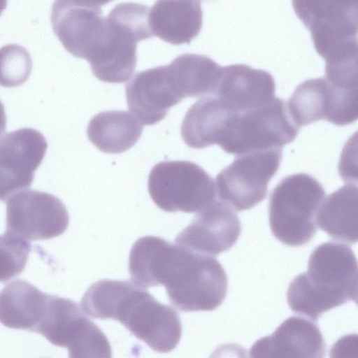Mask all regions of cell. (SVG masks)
<instances>
[{
	"label": "cell",
	"instance_id": "cell-18",
	"mask_svg": "<svg viewBox=\"0 0 358 358\" xmlns=\"http://www.w3.org/2000/svg\"><path fill=\"white\" fill-rule=\"evenodd\" d=\"M203 12L199 1H158L149 10L153 36L173 45L189 43L201 31Z\"/></svg>",
	"mask_w": 358,
	"mask_h": 358
},
{
	"label": "cell",
	"instance_id": "cell-15",
	"mask_svg": "<svg viewBox=\"0 0 358 358\" xmlns=\"http://www.w3.org/2000/svg\"><path fill=\"white\" fill-rule=\"evenodd\" d=\"M326 344L315 323L292 316L269 336L257 340L250 358H324Z\"/></svg>",
	"mask_w": 358,
	"mask_h": 358
},
{
	"label": "cell",
	"instance_id": "cell-2",
	"mask_svg": "<svg viewBox=\"0 0 358 358\" xmlns=\"http://www.w3.org/2000/svg\"><path fill=\"white\" fill-rule=\"evenodd\" d=\"M357 262L352 249L327 242L312 252L306 272L289 284L287 300L292 310L316 322L324 313L350 301L357 303Z\"/></svg>",
	"mask_w": 358,
	"mask_h": 358
},
{
	"label": "cell",
	"instance_id": "cell-16",
	"mask_svg": "<svg viewBox=\"0 0 358 358\" xmlns=\"http://www.w3.org/2000/svg\"><path fill=\"white\" fill-rule=\"evenodd\" d=\"M275 80L271 74L245 64L221 67L213 96L234 112L259 108L275 97Z\"/></svg>",
	"mask_w": 358,
	"mask_h": 358
},
{
	"label": "cell",
	"instance_id": "cell-12",
	"mask_svg": "<svg viewBox=\"0 0 358 358\" xmlns=\"http://www.w3.org/2000/svg\"><path fill=\"white\" fill-rule=\"evenodd\" d=\"M241 225L236 213L226 203L215 200L198 211L175 243L195 252L217 256L237 241Z\"/></svg>",
	"mask_w": 358,
	"mask_h": 358
},
{
	"label": "cell",
	"instance_id": "cell-5",
	"mask_svg": "<svg viewBox=\"0 0 358 358\" xmlns=\"http://www.w3.org/2000/svg\"><path fill=\"white\" fill-rule=\"evenodd\" d=\"M292 6L325 64L357 57V1H294Z\"/></svg>",
	"mask_w": 358,
	"mask_h": 358
},
{
	"label": "cell",
	"instance_id": "cell-23",
	"mask_svg": "<svg viewBox=\"0 0 358 358\" xmlns=\"http://www.w3.org/2000/svg\"><path fill=\"white\" fill-rule=\"evenodd\" d=\"M287 104L294 122L299 127L320 120L329 122L333 110V93L325 77L301 83Z\"/></svg>",
	"mask_w": 358,
	"mask_h": 358
},
{
	"label": "cell",
	"instance_id": "cell-27",
	"mask_svg": "<svg viewBox=\"0 0 358 358\" xmlns=\"http://www.w3.org/2000/svg\"><path fill=\"white\" fill-rule=\"evenodd\" d=\"M209 358H248L247 350L237 344L227 343L217 347Z\"/></svg>",
	"mask_w": 358,
	"mask_h": 358
},
{
	"label": "cell",
	"instance_id": "cell-20",
	"mask_svg": "<svg viewBox=\"0 0 358 358\" xmlns=\"http://www.w3.org/2000/svg\"><path fill=\"white\" fill-rule=\"evenodd\" d=\"M142 131V124L131 113L109 110L99 113L91 119L87 134L101 152L118 154L134 146Z\"/></svg>",
	"mask_w": 358,
	"mask_h": 358
},
{
	"label": "cell",
	"instance_id": "cell-25",
	"mask_svg": "<svg viewBox=\"0 0 358 358\" xmlns=\"http://www.w3.org/2000/svg\"><path fill=\"white\" fill-rule=\"evenodd\" d=\"M31 69V57L25 48L7 44L0 48V85L12 87L23 84Z\"/></svg>",
	"mask_w": 358,
	"mask_h": 358
},
{
	"label": "cell",
	"instance_id": "cell-14",
	"mask_svg": "<svg viewBox=\"0 0 358 358\" xmlns=\"http://www.w3.org/2000/svg\"><path fill=\"white\" fill-rule=\"evenodd\" d=\"M125 89L129 110L144 125L162 120L182 99L168 65L139 72Z\"/></svg>",
	"mask_w": 358,
	"mask_h": 358
},
{
	"label": "cell",
	"instance_id": "cell-13",
	"mask_svg": "<svg viewBox=\"0 0 358 358\" xmlns=\"http://www.w3.org/2000/svg\"><path fill=\"white\" fill-rule=\"evenodd\" d=\"M227 276L213 257L193 251L192 260L182 283L167 294L169 302L181 311L213 310L224 301Z\"/></svg>",
	"mask_w": 358,
	"mask_h": 358
},
{
	"label": "cell",
	"instance_id": "cell-19",
	"mask_svg": "<svg viewBox=\"0 0 358 358\" xmlns=\"http://www.w3.org/2000/svg\"><path fill=\"white\" fill-rule=\"evenodd\" d=\"M232 112L215 96L199 99L182 120L180 132L183 141L195 149L218 145Z\"/></svg>",
	"mask_w": 358,
	"mask_h": 358
},
{
	"label": "cell",
	"instance_id": "cell-3",
	"mask_svg": "<svg viewBox=\"0 0 358 358\" xmlns=\"http://www.w3.org/2000/svg\"><path fill=\"white\" fill-rule=\"evenodd\" d=\"M149 10L146 5L126 2L110 10L106 18L104 41L88 62L99 80L122 83L133 75L137 43L153 36L148 22Z\"/></svg>",
	"mask_w": 358,
	"mask_h": 358
},
{
	"label": "cell",
	"instance_id": "cell-6",
	"mask_svg": "<svg viewBox=\"0 0 358 358\" xmlns=\"http://www.w3.org/2000/svg\"><path fill=\"white\" fill-rule=\"evenodd\" d=\"M299 129L285 101L275 96L259 108L242 113L234 111L218 145L236 156L282 148L295 139Z\"/></svg>",
	"mask_w": 358,
	"mask_h": 358
},
{
	"label": "cell",
	"instance_id": "cell-28",
	"mask_svg": "<svg viewBox=\"0 0 358 358\" xmlns=\"http://www.w3.org/2000/svg\"><path fill=\"white\" fill-rule=\"evenodd\" d=\"M6 129V115L4 106L0 100V138Z\"/></svg>",
	"mask_w": 358,
	"mask_h": 358
},
{
	"label": "cell",
	"instance_id": "cell-29",
	"mask_svg": "<svg viewBox=\"0 0 358 358\" xmlns=\"http://www.w3.org/2000/svg\"><path fill=\"white\" fill-rule=\"evenodd\" d=\"M6 8V1H0V15L2 13L3 10Z\"/></svg>",
	"mask_w": 358,
	"mask_h": 358
},
{
	"label": "cell",
	"instance_id": "cell-21",
	"mask_svg": "<svg viewBox=\"0 0 358 358\" xmlns=\"http://www.w3.org/2000/svg\"><path fill=\"white\" fill-rule=\"evenodd\" d=\"M315 221L331 238L353 244L357 241V187L345 185L326 198Z\"/></svg>",
	"mask_w": 358,
	"mask_h": 358
},
{
	"label": "cell",
	"instance_id": "cell-4",
	"mask_svg": "<svg viewBox=\"0 0 358 358\" xmlns=\"http://www.w3.org/2000/svg\"><path fill=\"white\" fill-rule=\"evenodd\" d=\"M325 196L322 185L306 173L284 178L270 196L269 224L273 236L289 246H301L317 232V211Z\"/></svg>",
	"mask_w": 358,
	"mask_h": 358
},
{
	"label": "cell",
	"instance_id": "cell-9",
	"mask_svg": "<svg viewBox=\"0 0 358 358\" xmlns=\"http://www.w3.org/2000/svg\"><path fill=\"white\" fill-rule=\"evenodd\" d=\"M69 216L57 196L37 190H22L6 202V231L29 241H43L62 235Z\"/></svg>",
	"mask_w": 358,
	"mask_h": 358
},
{
	"label": "cell",
	"instance_id": "cell-17",
	"mask_svg": "<svg viewBox=\"0 0 358 358\" xmlns=\"http://www.w3.org/2000/svg\"><path fill=\"white\" fill-rule=\"evenodd\" d=\"M50 295L23 280H15L0 292V322L6 327L38 333Z\"/></svg>",
	"mask_w": 358,
	"mask_h": 358
},
{
	"label": "cell",
	"instance_id": "cell-8",
	"mask_svg": "<svg viewBox=\"0 0 358 358\" xmlns=\"http://www.w3.org/2000/svg\"><path fill=\"white\" fill-rule=\"evenodd\" d=\"M282 150L273 148L237 155L216 176L220 201L241 211L264 200L268 184L280 166Z\"/></svg>",
	"mask_w": 358,
	"mask_h": 358
},
{
	"label": "cell",
	"instance_id": "cell-7",
	"mask_svg": "<svg viewBox=\"0 0 358 358\" xmlns=\"http://www.w3.org/2000/svg\"><path fill=\"white\" fill-rule=\"evenodd\" d=\"M154 203L166 212L196 213L215 200L212 177L189 161H164L151 170L148 182Z\"/></svg>",
	"mask_w": 358,
	"mask_h": 358
},
{
	"label": "cell",
	"instance_id": "cell-11",
	"mask_svg": "<svg viewBox=\"0 0 358 358\" xmlns=\"http://www.w3.org/2000/svg\"><path fill=\"white\" fill-rule=\"evenodd\" d=\"M48 148L44 136L24 127L0 138V201L29 189Z\"/></svg>",
	"mask_w": 358,
	"mask_h": 358
},
{
	"label": "cell",
	"instance_id": "cell-24",
	"mask_svg": "<svg viewBox=\"0 0 358 358\" xmlns=\"http://www.w3.org/2000/svg\"><path fill=\"white\" fill-rule=\"evenodd\" d=\"M30 251V242L19 235L6 231L0 236V282L21 274Z\"/></svg>",
	"mask_w": 358,
	"mask_h": 358
},
{
	"label": "cell",
	"instance_id": "cell-26",
	"mask_svg": "<svg viewBox=\"0 0 358 358\" xmlns=\"http://www.w3.org/2000/svg\"><path fill=\"white\" fill-rule=\"evenodd\" d=\"M67 348L69 358H112L107 337L92 321Z\"/></svg>",
	"mask_w": 358,
	"mask_h": 358
},
{
	"label": "cell",
	"instance_id": "cell-22",
	"mask_svg": "<svg viewBox=\"0 0 358 358\" xmlns=\"http://www.w3.org/2000/svg\"><path fill=\"white\" fill-rule=\"evenodd\" d=\"M169 67L184 99L213 94L222 66L206 55L183 54Z\"/></svg>",
	"mask_w": 358,
	"mask_h": 358
},
{
	"label": "cell",
	"instance_id": "cell-1",
	"mask_svg": "<svg viewBox=\"0 0 358 358\" xmlns=\"http://www.w3.org/2000/svg\"><path fill=\"white\" fill-rule=\"evenodd\" d=\"M81 306L92 318L119 321L157 352H169L179 343L182 324L178 313L132 281L99 280L87 289Z\"/></svg>",
	"mask_w": 358,
	"mask_h": 358
},
{
	"label": "cell",
	"instance_id": "cell-10",
	"mask_svg": "<svg viewBox=\"0 0 358 358\" xmlns=\"http://www.w3.org/2000/svg\"><path fill=\"white\" fill-rule=\"evenodd\" d=\"M106 3L56 1L52 6V29L65 49L89 61L99 48L106 22L101 6Z\"/></svg>",
	"mask_w": 358,
	"mask_h": 358
}]
</instances>
